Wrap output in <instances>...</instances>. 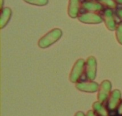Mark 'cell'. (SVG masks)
Masks as SVG:
<instances>
[{"mask_svg": "<svg viewBox=\"0 0 122 116\" xmlns=\"http://www.w3.org/2000/svg\"><path fill=\"white\" fill-rule=\"evenodd\" d=\"M61 35L62 31L59 29H54L44 36L39 41L38 45L40 48H46L57 41L61 38Z\"/></svg>", "mask_w": 122, "mask_h": 116, "instance_id": "cell-1", "label": "cell"}, {"mask_svg": "<svg viewBox=\"0 0 122 116\" xmlns=\"http://www.w3.org/2000/svg\"><path fill=\"white\" fill-rule=\"evenodd\" d=\"M85 63L84 60L82 58L77 60L74 63L69 76V79L71 83H78L80 80L85 70Z\"/></svg>", "mask_w": 122, "mask_h": 116, "instance_id": "cell-2", "label": "cell"}, {"mask_svg": "<svg viewBox=\"0 0 122 116\" xmlns=\"http://www.w3.org/2000/svg\"><path fill=\"white\" fill-rule=\"evenodd\" d=\"M97 60L94 56H89L85 63V76L87 80L92 81L95 79L97 75Z\"/></svg>", "mask_w": 122, "mask_h": 116, "instance_id": "cell-3", "label": "cell"}, {"mask_svg": "<svg viewBox=\"0 0 122 116\" xmlns=\"http://www.w3.org/2000/svg\"><path fill=\"white\" fill-rule=\"evenodd\" d=\"M112 90V83L109 81L105 80L102 82L99 86L98 91V101L102 103H104L109 98L111 94Z\"/></svg>", "mask_w": 122, "mask_h": 116, "instance_id": "cell-4", "label": "cell"}, {"mask_svg": "<svg viewBox=\"0 0 122 116\" xmlns=\"http://www.w3.org/2000/svg\"><path fill=\"white\" fill-rule=\"evenodd\" d=\"M121 96L122 94L119 90H114L111 93L107 103V108L109 111L112 112L118 109V107L122 101Z\"/></svg>", "mask_w": 122, "mask_h": 116, "instance_id": "cell-5", "label": "cell"}, {"mask_svg": "<svg viewBox=\"0 0 122 116\" xmlns=\"http://www.w3.org/2000/svg\"><path fill=\"white\" fill-rule=\"evenodd\" d=\"M76 88L81 91L86 93H95L99 91V86L97 83L93 81L78 82L76 84Z\"/></svg>", "mask_w": 122, "mask_h": 116, "instance_id": "cell-6", "label": "cell"}, {"mask_svg": "<svg viewBox=\"0 0 122 116\" xmlns=\"http://www.w3.org/2000/svg\"><path fill=\"white\" fill-rule=\"evenodd\" d=\"M103 21H104L107 29L110 31H114L117 29L116 21L113 11L111 9H106L103 14Z\"/></svg>", "mask_w": 122, "mask_h": 116, "instance_id": "cell-7", "label": "cell"}, {"mask_svg": "<svg viewBox=\"0 0 122 116\" xmlns=\"http://www.w3.org/2000/svg\"><path fill=\"white\" fill-rule=\"evenodd\" d=\"M79 20L84 24H99L102 22L103 19L94 13H86L79 16Z\"/></svg>", "mask_w": 122, "mask_h": 116, "instance_id": "cell-8", "label": "cell"}, {"mask_svg": "<svg viewBox=\"0 0 122 116\" xmlns=\"http://www.w3.org/2000/svg\"><path fill=\"white\" fill-rule=\"evenodd\" d=\"M80 8V0H69L68 6V14L71 18L78 16Z\"/></svg>", "mask_w": 122, "mask_h": 116, "instance_id": "cell-9", "label": "cell"}, {"mask_svg": "<svg viewBox=\"0 0 122 116\" xmlns=\"http://www.w3.org/2000/svg\"><path fill=\"white\" fill-rule=\"evenodd\" d=\"M82 7L89 11H99L103 9V6L100 3L91 1H84L82 3Z\"/></svg>", "mask_w": 122, "mask_h": 116, "instance_id": "cell-10", "label": "cell"}, {"mask_svg": "<svg viewBox=\"0 0 122 116\" xmlns=\"http://www.w3.org/2000/svg\"><path fill=\"white\" fill-rule=\"evenodd\" d=\"M93 110L97 116H110L109 110L100 102H95L93 104Z\"/></svg>", "mask_w": 122, "mask_h": 116, "instance_id": "cell-11", "label": "cell"}, {"mask_svg": "<svg viewBox=\"0 0 122 116\" xmlns=\"http://www.w3.org/2000/svg\"><path fill=\"white\" fill-rule=\"evenodd\" d=\"M11 15V10L8 8L6 7L4 9H1V21H0V24H1V28H4V26L8 23L10 16Z\"/></svg>", "mask_w": 122, "mask_h": 116, "instance_id": "cell-12", "label": "cell"}, {"mask_svg": "<svg viewBox=\"0 0 122 116\" xmlns=\"http://www.w3.org/2000/svg\"><path fill=\"white\" fill-rule=\"evenodd\" d=\"M101 4L108 6L111 9H114L117 7V3L114 0H97Z\"/></svg>", "mask_w": 122, "mask_h": 116, "instance_id": "cell-13", "label": "cell"}, {"mask_svg": "<svg viewBox=\"0 0 122 116\" xmlns=\"http://www.w3.org/2000/svg\"><path fill=\"white\" fill-rule=\"evenodd\" d=\"M116 36L118 42L122 45V23L119 24L116 29Z\"/></svg>", "mask_w": 122, "mask_h": 116, "instance_id": "cell-14", "label": "cell"}, {"mask_svg": "<svg viewBox=\"0 0 122 116\" xmlns=\"http://www.w3.org/2000/svg\"><path fill=\"white\" fill-rule=\"evenodd\" d=\"M24 1L29 4L36 6H44L48 3V0H24Z\"/></svg>", "mask_w": 122, "mask_h": 116, "instance_id": "cell-15", "label": "cell"}, {"mask_svg": "<svg viewBox=\"0 0 122 116\" xmlns=\"http://www.w3.org/2000/svg\"><path fill=\"white\" fill-rule=\"evenodd\" d=\"M117 114H118V116H122V99L119 107H118V109H117Z\"/></svg>", "mask_w": 122, "mask_h": 116, "instance_id": "cell-16", "label": "cell"}, {"mask_svg": "<svg viewBox=\"0 0 122 116\" xmlns=\"http://www.w3.org/2000/svg\"><path fill=\"white\" fill-rule=\"evenodd\" d=\"M86 116H97L96 115L95 112L94 111H89L86 113Z\"/></svg>", "mask_w": 122, "mask_h": 116, "instance_id": "cell-17", "label": "cell"}, {"mask_svg": "<svg viewBox=\"0 0 122 116\" xmlns=\"http://www.w3.org/2000/svg\"><path fill=\"white\" fill-rule=\"evenodd\" d=\"M117 16L122 20V9H119L117 11Z\"/></svg>", "mask_w": 122, "mask_h": 116, "instance_id": "cell-18", "label": "cell"}, {"mask_svg": "<svg viewBox=\"0 0 122 116\" xmlns=\"http://www.w3.org/2000/svg\"><path fill=\"white\" fill-rule=\"evenodd\" d=\"M85 116V114H84L83 112H81V111H79V112H77V113L75 114V116Z\"/></svg>", "mask_w": 122, "mask_h": 116, "instance_id": "cell-19", "label": "cell"}, {"mask_svg": "<svg viewBox=\"0 0 122 116\" xmlns=\"http://www.w3.org/2000/svg\"><path fill=\"white\" fill-rule=\"evenodd\" d=\"M116 2H117V3H119V4H122V0H114Z\"/></svg>", "mask_w": 122, "mask_h": 116, "instance_id": "cell-20", "label": "cell"}, {"mask_svg": "<svg viewBox=\"0 0 122 116\" xmlns=\"http://www.w3.org/2000/svg\"><path fill=\"white\" fill-rule=\"evenodd\" d=\"M1 9H2V6H3V0H1Z\"/></svg>", "mask_w": 122, "mask_h": 116, "instance_id": "cell-21", "label": "cell"}]
</instances>
